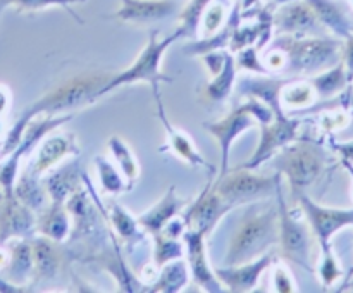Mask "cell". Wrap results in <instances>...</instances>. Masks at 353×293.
Returning <instances> with one entry per match:
<instances>
[{
  "mask_svg": "<svg viewBox=\"0 0 353 293\" xmlns=\"http://www.w3.org/2000/svg\"><path fill=\"white\" fill-rule=\"evenodd\" d=\"M174 0H121V7L114 17L131 24H147L168 19L176 12Z\"/></svg>",
  "mask_w": 353,
  "mask_h": 293,
  "instance_id": "cell-17",
  "label": "cell"
},
{
  "mask_svg": "<svg viewBox=\"0 0 353 293\" xmlns=\"http://www.w3.org/2000/svg\"><path fill=\"white\" fill-rule=\"evenodd\" d=\"M37 230L43 236L54 240L55 243H68L72 224L71 214L65 209V203H48L37 219Z\"/></svg>",
  "mask_w": 353,
  "mask_h": 293,
  "instance_id": "cell-22",
  "label": "cell"
},
{
  "mask_svg": "<svg viewBox=\"0 0 353 293\" xmlns=\"http://www.w3.org/2000/svg\"><path fill=\"white\" fill-rule=\"evenodd\" d=\"M155 102H157V116L161 119L162 126H164L165 131V145H168L169 150L179 157L181 161H185L186 164L193 165V168H202L209 172L210 178L217 176L219 172V168H216L214 164H210L205 157L202 155V152L199 150L196 143L193 141V138L190 137L186 131L179 130V128L172 126L171 121L168 119V114H165L164 100L161 97H155Z\"/></svg>",
  "mask_w": 353,
  "mask_h": 293,
  "instance_id": "cell-13",
  "label": "cell"
},
{
  "mask_svg": "<svg viewBox=\"0 0 353 293\" xmlns=\"http://www.w3.org/2000/svg\"><path fill=\"white\" fill-rule=\"evenodd\" d=\"M278 196V209H279V248L285 261L299 265V267L307 269L309 272H314L312 248L316 243V236L312 233L309 221L305 216H302V210L288 209L285 199H283L281 186L276 192Z\"/></svg>",
  "mask_w": 353,
  "mask_h": 293,
  "instance_id": "cell-7",
  "label": "cell"
},
{
  "mask_svg": "<svg viewBox=\"0 0 353 293\" xmlns=\"http://www.w3.org/2000/svg\"><path fill=\"white\" fill-rule=\"evenodd\" d=\"M272 74H257V76H247V78L240 79L236 86V92L241 97H254V99L262 100L268 103L272 110H281V102H279V93H281L283 85L288 81L290 78H271Z\"/></svg>",
  "mask_w": 353,
  "mask_h": 293,
  "instance_id": "cell-21",
  "label": "cell"
},
{
  "mask_svg": "<svg viewBox=\"0 0 353 293\" xmlns=\"http://www.w3.org/2000/svg\"><path fill=\"white\" fill-rule=\"evenodd\" d=\"M14 195L31 210H40V212L48 205V200H50L43 183L40 181V176L31 172L30 169H26V172L19 178L14 188Z\"/></svg>",
  "mask_w": 353,
  "mask_h": 293,
  "instance_id": "cell-29",
  "label": "cell"
},
{
  "mask_svg": "<svg viewBox=\"0 0 353 293\" xmlns=\"http://www.w3.org/2000/svg\"><path fill=\"white\" fill-rule=\"evenodd\" d=\"M190 281H192V274H190L188 262L186 259L179 257L159 267L157 278L150 283L152 286H148L147 290L157 293H178L185 290Z\"/></svg>",
  "mask_w": 353,
  "mask_h": 293,
  "instance_id": "cell-24",
  "label": "cell"
},
{
  "mask_svg": "<svg viewBox=\"0 0 353 293\" xmlns=\"http://www.w3.org/2000/svg\"><path fill=\"white\" fill-rule=\"evenodd\" d=\"M305 2L312 7L314 14L319 19V23L323 24V28L331 31L336 38L347 40L353 33L350 17L334 0H305Z\"/></svg>",
  "mask_w": 353,
  "mask_h": 293,
  "instance_id": "cell-23",
  "label": "cell"
},
{
  "mask_svg": "<svg viewBox=\"0 0 353 293\" xmlns=\"http://www.w3.org/2000/svg\"><path fill=\"white\" fill-rule=\"evenodd\" d=\"M262 62L269 69V72L276 74V72H285L288 59H286V54L281 48L271 47L265 54H262Z\"/></svg>",
  "mask_w": 353,
  "mask_h": 293,
  "instance_id": "cell-42",
  "label": "cell"
},
{
  "mask_svg": "<svg viewBox=\"0 0 353 293\" xmlns=\"http://www.w3.org/2000/svg\"><path fill=\"white\" fill-rule=\"evenodd\" d=\"M154 265L162 267L168 262L174 259L185 257V241H179V238L165 236L159 233L154 234Z\"/></svg>",
  "mask_w": 353,
  "mask_h": 293,
  "instance_id": "cell-35",
  "label": "cell"
},
{
  "mask_svg": "<svg viewBox=\"0 0 353 293\" xmlns=\"http://www.w3.org/2000/svg\"><path fill=\"white\" fill-rule=\"evenodd\" d=\"M272 3H278V6H285V3L288 2H293V0H271Z\"/></svg>",
  "mask_w": 353,
  "mask_h": 293,
  "instance_id": "cell-48",
  "label": "cell"
},
{
  "mask_svg": "<svg viewBox=\"0 0 353 293\" xmlns=\"http://www.w3.org/2000/svg\"><path fill=\"white\" fill-rule=\"evenodd\" d=\"M274 117V110L264 103L262 100L247 97L243 103L231 109L224 117L210 123H203L202 128L217 141L221 150V165L217 176H223L230 171V155L233 143L245 133L250 130L255 123L268 124Z\"/></svg>",
  "mask_w": 353,
  "mask_h": 293,
  "instance_id": "cell-4",
  "label": "cell"
},
{
  "mask_svg": "<svg viewBox=\"0 0 353 293\" xmlns=\"http://www.w3.org/2000/svg\"><path fill=\"white\" fill-rule=\"evenodd\" d=\"M272 47L281 48L286 54L285 74L299 76L321 72L340 62L343 41L340 38L281 34L272 41Z\"/></svg>",
  "mask_w": 353,
  "mask_h": 293,
  "instance_id": "cell-3",
  "label": "cell"
},
{
  "mask_svg": "<svg viewBox=\"0 0 353 293\" xmlns=\"http://www.w3.org/2000/svg\"><path fill=\"white\" fill-rule=\"evenodd\" d=\"M7 107H9V93L6 88H0V116L6 112Z\"/></svg>",
  "mask_w": 353,
  "mask_h": 293,
  "instance_id": "cell-46",
  "label": "cell"
},
{
  "mask_svg": "<svg viewBox=\"0 0 353 293\" xmlns=\"http://www.w3.org/2000/svg\"><path fill=\"white\" fill-rule=\"evenodd\" d=\"M226 21V7L223 3H210L205 12H203L199 31H202L203 38L212 37L217 31L223 30Z\"/></svg>",
  "mask_w": 353,
  "mask_h": 293,
  "instance_id": "cell-38",
  "label": "cell"
},
{
  "mask_svg": "<svg viewBox=\"0 0 353 293\" xmlns=\"http://www.w3.org/2000/svg\"><path fill=\"white\" fill-rule=\"evenodd\" d=\"M352 3H353V0H352Z\"/></svg>",
  "mask_w": 353,
  "mask_h": 293,
  "instance_id": "cell-50",
  "label": "cell"
},
{
  "mask_svg": "<svg viewBox=\"0 0 353 293\" xmlns=\"http://www.w3.org/2000/svg\"><path fill=\"white\" fill-rule=\"evenodd\" d=\"M34 272V261L31 243L28 241H19L14 247L12 255H10L9 276L17 283H23L24 279L30 278Z\"/></svg>",
  "mask_w": 353,
  "mask_h": 293,
  "instance_id": "cell-34",
  "label": "cell"
},
{
  "mask_svg": "<svg viewBox=\"0 0 353 293\" xmlns=\"http://www.w3.org/2000/svg\"><path fill=\"white\" fill-rule=\"evenodd\" d=\"M112 76L114 72H86V74L74 76L38 99L24 114V119L30 121L38 114L61 116L92 105L102 97V90Z\"/></svg>",
  "mask_w": 353,
  "mask_h": 293,
  "instance_id": "cell-2",
  "label": "cell"
},
{
  "mask_svg": "<svg viewBox=\"0 0 353 293\" xmlns=\"http://www.w3.org/2000/svg\"><path fill=\"white\" fill-rule=\"evenodd\" d=\"M272 292L278 293H295L299 292L295 278H293L292 271L285 262H276L272 265V279H271Z\"/></svg>",
  "mask_w": 353,
  "mask_h": 293,
  "instance_id": "cell-39",
  "label": "cell"
},
{
  "mask_svg": "<svg viewBox=\"0 0 353 293\" xmlns=\"http://www.w3.org/2000/svg\"><path fill=\"white\" fill-rule=\"evenodd\" d=\"M59 243H55L50 238L43 236L33 240L31 250H33L34 261V272L41 279H54L57 276L59 269L62 264V255L57 248Z\"/></svg>",
  "mask_w": 353,
  "mask_h": 293,
  "instance_id": "cell-26",
  "label": "cell"
},
{
  "mask_svg": "<svg viewBox=\"0 0 353 293\" xmlns=\"http://www.w3.org/2000/svg\"><path fill=\"white\" fill-rule=\"evenodd\" d=\"M93 161H95L100 188H102L103 193H107V195H121V193H124L126 190H130L123 172H121L119 169H117V165H114L109 159L103 157V155H97Z\"/></svg>",
  "mask_w": 353,
  "mask_h": 293,
  "instance_id": "cell-32",
  "label": "cell"
},
{
  "mask_svg": "<svg viewBox=\"0 0 353 293\" xmlns=\"http://www.w3.org/2000/svg\"><path fill=\"white\" fill-rule=\"evenodd\" d=\"M79 154H81V148H79L78 138L74 133H54L52 131L47 137L41 138L37 155L28 165V169L37 176H41L61 164L64 159Z\"/></svg>",
  "mask_w": 353,
  "mask_h": 293,
  "instance_id": "cell-14",
  "label": "cell"
},
{
  "mask_svg": "<svg viewBox=\"0 0 353 293\" xmlns=\"http://www.w3.org/2000/svg\"><path fill=\"white\" fill-rule=\"evenodd\" d=\"M234 61H236L238 71H247L252 74H272L262 62V55L259 54V48L255 45L234 52Z\"/></svg>",
  "mask_w": 353,
  "mask_h": 293,
  "instance_id": "cell-37",
  "label": "cell"
},
{
  "mask_svg": "<svg viewBox=\"0 0 353 293\" xmlns=\"http://www.w3.org/2000/svg\"><path fill=\"white\" fill-rule=\"evenodd\" d=\"M6 262H7L6 254H2V252H0V267H3V265H6Z\"/></svg>",
  "mask_w": 353,
  "mask_h": 293,
  "instance_id": "cell-47",
  "label": "cell"
},
{
  "mask_svg": "<svg viewBox=\"0 0 353 293\" xmlns=\"http://www.w3.org/2000/svg\"><path fill=\"white\" fill-rule=\"evenodd\" d=\"M317 100L316 88L309 79H300L292 76L288 81L283 85L281 93H279V102H281L283 110H299L309 109Z\"/></svg>",
  "mask_w": 353,
  "mask_h": 293,
  "instance_id": "cell-27",
  "label": "cell"
},
{
  "mask_svg": "<svg viewBox=\"0 0 353 293\" xmlns=\"http://www.w3.org/2000/svg\"><path fill=\"white\" fill-rule=\"evenodd\" d=\"M207 236L200 231L186 230L183 234V241H185V255L186 262H188L190 274H192V281L199 286L200 290L207 293H221L224 292L223 283L217 278L216 271L210 267L209 259H207V247H205Z\"/></svg>",
  "mask_w": 353,
  "mask_h": 293,
  "instance_id": "cell-12",
  "label": "cell"
},
{
  "mask_svg": "<svg viewBox=\"0 0 353 293\" xmlns=\"http://www.w3.org/2000/svg\"><path fill=\"white\" fill-rule=\"evenodd\" d=\"M348 121H350V116L345 110H330L321 116L319 126L324 133H333V131L343 130Z\"/></svg>",
  "mask_w": 353,
  "mask_h": 293,
  "instance_id": "cell-40",
  "label": "cell"
},
{
  "mask_svg": "<svg viewBox=\"0 0 353 293\" xmlns=\"http://www.w3.org/2000/svg\"><path fill=\"white\" fill-rule=\"evenodd\" d=\"M107 209H109V216L107 217H109L110 226L116 231L117 236H119L128 247L140 243L145 231L143 228L138 224V219H134V217L117 202H112Z\"/></svg>",
  "mask_w": 353,
  "mask_h": 293,
  "instance_id": "cell-30",
  "label": "cell"
},
{
  "mask_svg": "<svg viewBox=\"0 0 353 293\" xmlns=\"http://www.w3.org/2000/svg\"><path fill=\"white\" fill-rule=\"evenodd\" d=\"M272 264H274V254L268 252L255 261L238 265H224V267H217L214 271H216L219 281L223 283L224 290L233 293H247L257 288L262 274Z\"/></svg>",
  "mask_w": 353,
  "mask_h": 293,
  "instance_id": "cell-15",
  "label": "cell"
},
{
  "mask_svg": "<svg viewBox=\"0 0 353 293\" xmlns=\"http://www.w3.org/2000/svg\"><path fill=\"white\" fill-rule=\"evenodd\" d=\"M6 3H14L21 10H40L50 6H71V3L85 2V0H3Z\"/></svg>",
  "mask_w": 353,
  "mask_h": 293,
  "instance_id": "cell-41",
  "label": "cell"
},
{
  "mask_svg": "<svg viewBox=\"0 0 353 293\" xmlns=\"http://www.w3.org/2000/svg\"><path fill=\"white\" fill-rule=\"evenodd\" d=\"M226 55L228 50H212V52H207V54L200 55L203 59V64H205L207 72L210 74V78L216 74H219L221 69L224 68V62H226Z\"/></svg>",
  "mask_w": 353,
  "mask_h": 293,
  "instance_id": "cell-43",
  "label": "cell"
},
{
  "mask_svg": "<svg viewBox=\"0 0 353 293\" xmlns=\"http://www.w3.org/2000/svg\"><path fill=\"white\" fill-rule=\"evenodd\" d=\"M214 0H190L179 14V34L181 38H195L200 30L203 12Z\"/></svg>",
  "mask_w": 353,
  "mask_h": 293,
  "instance_id": "cell-33",
  "label": "cell"
},
{
  "mask_svg": "<svg viewBox=\"0 0 353 293\" xmlns=\"http://www.w3.org/2000/svg\"><path fill=\"white\" fill-rule=\"evenodd\" d=\"M236 74L238 68L236 61H234V54L228 50L224 68L221 69L219 74L212 76V79L203 88V100L210 105H216V103H223L224 100L230 99L234 85H236Z\"/></svg>",
  "mask_w": 353,
  "mask_h": 293,
  "instance_id": "cell-25",
  "label": "cell"
},
{
  "mask_svg": "<svg viewBox=\"0 0 353 293\" xmlns=\"http://www.w3.org/2000/svg\"><path fill=\"white\" fill-rule=\"evenodd\" d=\"M279 241V209L278 205L252 207L250 214L241 219L228 245L226 265L245 264L271 252Z\"/></svg>",
  "mask_w": 353,
  "mask_h": 293,
  "instance_id": "cell-1",
  "label": "cell"
},
{
  "mask_svg": "<svg viewBox=\"0 0 353 293\" xmlns=\"http://www.w3.org/2000/svg\"><path fill=\"white\" fill-rule=\"evenodd\" d=\"M327 157L323 148L310 141L295 140L272 157L271 168L288 179L293 195L305 192L323 176Z\"/></svg>",
  "mask_w": 353,
  "mask_h": 293,
  "instance_id": "cell-6",
  "label": "cell"
},
{
  "mask_svg": "<svg viewBox=\"0 0 353 293\" xmlns=\"http://www.w3.org/2000/svg\"><path fill=\"white\" fill-rule=\"evenodd\" d=\"M107 147H109V152L112 155L114 162H116L117 169L123 172L124 179H126L128 186L131 190L134 181H138V178H140V162H138L137 154L119 134H112L107 141Z\"/></svg>",
  "mask_w": 353,
  "mask_h": 293,
  "instance_id": "cell-28",
  "label": "cell"
},
{
  "mask_svg": "<svg viewBox=\"0 0 353 293\" xmlns=\"http://www.w3.org/2000/svg\"><path fill=\"white\" fill-rule=\"evenodd\" d=\"M317 274H319L321 283L324 288H331L338 279L343 276V269H341L340 261L334 255L333 247L321 248V259L319 265H317Z\"/></svg>",
  "mask_w": 353,
  "mask_h": 293,
  "instance_id": "cell-36",
  "label": "cell"
},
{
  "mask_svg": "<svg viewBox=\"0 0 353 293\" xmlns=\"http://www.w3.org/2000/svg\"><path fill=\"white\" fill-rule=\"evenodd\" d=\"M283 174L276 171L272 176L255 174L254 169L238 168L228 171L226 174L217 176V181H212L216 192L223 196L231 207L243 205V203H257L261 200L276 195L281 186Z\"/></svg>",
  "mask_w": 353,
  "mask_h": 293,
  "instance_id": "cell-8",
  "label": "cell"
},
{
  "mask_svg": "<svg viewBox=\"0 0 353 293\" xmlns=\"http://www.w3.org/2000/svg\"><path fill=\"white\" fill-rule=\"evenodd\" d=\"M296 203L309 221L319 248L331 247V238L343 228L353 226V209H334L314 202L305 192L295 193Z\"/></svg>",
  "mask_w": 353,
  "mask_h": 293,
  "instance_id": "cell-10",
  "label": "cell"
},
{
  "mask_svg": "<svg viewBox=\"0 0 353 293\" xmlns=\"http://www.w3.org/2000/svg\"><path fill=\"white\" fill-rule=\"evenodd\" d=\"M83 172L81 165L78 161H72L69 164L62 165V168L55 169L50 174L43 178V186L47 190L50 202L55 203H65L69 196L79 188H83Z\"/></svg>",
  "mask_w": 353,
  "mask_h": 293,
  "instance_id": "cell-20",
  "label": "cell"
},
{
  "mask_svg": "<svg viewBox=\"0 0 353 293\" xmlns=\"http://www.w3.org/2000/svg\"><path fill=\"white\" fill-rule=\"evenodd\" d=\"M272 24L278 33L288 37H314L323 30V24L319 23L312 7L305 0L302 2L293 0L279 7L278 12L272 16Z\"/></svg>",
  "mask_w": 353,
  "mask_h": 293,
  "instance_id": "cell-16",
  "label": "cell"
},
{
  "mask_svg": "<svg viewBox=\"0 0 353 293\" xmlns=\"http://www.w3.org/2000/svg\"><path fill=\"white\" fill-rule=\"evenodd\" d=\"M340 290H353V281H352V283H348L347 286H341Z\"/></svg>",
  "mask_w": 353,
  "mask_h": 293,
  "instance_id": "cell-49",
  "label": "cell"
},
{
  "mask_svg": "<svg viewBox=\"0 0 353 293\" xmlns=\"http://www.w3.org/2000/svg\"><path fill=\"white\" fill-rule=\"evenodd\" d=\"M341 61H343L345 69H347L348 81H353V33L345 40L343 48H341Z\"/></svg>",
  "mask_w": 353,
  "mask_h": 293,
  "instance_id": "cell-45",
  "label": "cell"
},
{
  "mask_svg": "<svg viewBox=\"0 0 353 293\" xmlns=\"http://www.w3.org/2000/svg\"><path fill=\"white\" fill-rule=\"evenodd\" d=\"M333 150L340 155V161L348 171L353 172V140L350 141H331Z\"/></svg>",
  "mask_w": 353,
  "mask_h": 293,
  "instance_id": "cell-44",
  "label": "cell"
},
{
  "mask_svg": "<svg viewBox=\"0 0 353 293\" xmlns=\"http://www.w3.org/2000/svg\"><path fill=\"white\" fill-rule=\"evenodd\" d=\"M185 207L186 202L178 196L176 186H169L168 193H165L154 207H150V209L145 210L141 216L137 217L138 224L143 228L145 233L154 236V234H159L164 230L165 224H168L169 221L178 217Z\"/></svg>",
  "mask_w": 353,
  "mask_h": 293,
  "instance_id": "cell-19",
  "label": "cell"
},
{
  "mask_svg": "<svg viewBox=\"0 0 353 293\" xmlns=\"http://www.w3.org/2000/svg\"><path fill=\"white\" fill-rule=\"evenodd\" d=\"M309 81L312 83L317 97H321V99H331L336 93L343 92L348 83H350L348 81L347 69H345L343 61L336 62V64L324 69V71L316 72V76L309 78Z\"/></svg>",
  "mask_w": 353,
  "mask_h": 293,
  "instance_id": "cell-31",
  "label": "cell"
},
{
  "mask_svg": "<svg viewBox=\"0 0 353 293\" xmlns=\"http://www.w3.org/2000/svg\"><path fill=\"white\" fill-rule=\"evenodd\" d=\"M212 179H209L205 188L202 190L199 196L195 199V202L188 207L185 214H183V219H185L186 230L200 231L205 236H209L212 233L214 228L217 226L223 216H226L233 207L230 203H226L223 200V196L216 192V188L212 186Z\"/></svg>",
  "mask_w": 353,
  "mask_h": 293,
  "instance_id": "cell-11",
  "label": "cell"
},
{
  "mask_svg": "<svg viewBox=\"0 0 353 293\" xmlns=\"http://www.w3.org/2000/svg\"><path fill=\"white\" fill-rule=\"evenodd\" d=\"M305 119L300 117H290L285 110H276L271 123L262 124L261 140L257 148L247 162L240 165L245 169H257L268 161H271L283 147L299 140L300 130H302Z\"/></svg>",
  "mask_w": 353,
  "mask_h": 293,
  "instance_id": "cell-9",
  "label": "cell"
},
{
  "mask_svg": "<svg viewBox=\"0 0 353 293\" xmlns=\"http://www.w3.org/2000/svg\"><path fill=\"white\" fill-rule=\"evenodd\" d=\"M179 38H181L179 31L164 38H159L157 31H154L145 47L141 48L140 55L133 61V64L124 69L123 72H114L110 81L102 90V97L121 88V86L134 85V83H147V85H150L154 97H161L162 83H172V78H169L161 71L162 59H164L165 50Z\"/></svg>",
  "mask_w": 353,
  "mask_h": 293,
  "instance_id": "cell-5",
  "label": "cell"
},
{
  "mask_svg": "<svg viewBox=\"0 0 353 293\" xmlns=\"http://www.w3.org/2000/svg\"><path fill=\"white\" fill-rule=\"evenodd\" d=\"M34 210L24 205L16 195L7 196L2 210H0V241H6L14 236H28L37 228Z\"/></svg>",
  "mask_w": 353,
  "mask_h": 293,
  "instance_id": "cell-18",
  "label": "cell"
}]
</instances>
